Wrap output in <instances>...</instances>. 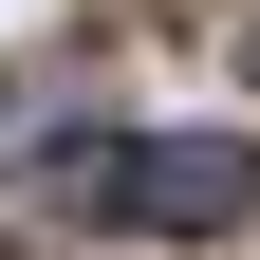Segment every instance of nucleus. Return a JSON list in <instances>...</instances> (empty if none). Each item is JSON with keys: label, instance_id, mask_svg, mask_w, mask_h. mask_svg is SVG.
<instances>
[{"label": "nucleus", "instance_id": "obj_1", "mask_svg": "<svg viewBox=\"0 0 260 260\" xmlns=\"http://www.w3.org/2000/svg\"><path fill=\"white\" fill-rule=\"evenodd\" d=\"M75 186H93L112 223H149V242H223V223L260 205V168H242V149H205V130H149V149H112V130H93Z\"/></svg>", "mask_w": 260, "mask_h": 260}, {"label": "nucleus", "instance_id": "obj_2", "mask_svg": "<svg viewBox=\"0 0 260 260\" xmlns=\"http://www.w3.org/2000/svg\"><path fill=\"white\" fill-rule=\"evenodd\" d=\"M242 75H260V19H242Z\"/></svg>", "mask_w": 260, "mask_h": 260}]
</instances>
